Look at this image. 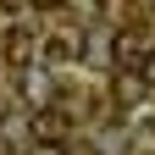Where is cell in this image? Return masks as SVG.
<instances>
[{
  "label": "cell",
  "mask_w": 155,
  "mask_h": 155,
  "mask_svg": "<svg viewBox=\"0 0 155 155\" xmlns=\"http://www.w3.org/2000/svg\"><path fill=\"white\" fill-rule=\"evenodd\" d=\"M45 61H50V67H72V61H83V33H78V28L50 33V39H45Z\"/></svg>",
  "instance_id": "cell-1"
},
{
  "label": "cell",
  "mask_w": 155,
  "mask_h": 155,
  "mask_svg": "<svg viewBox=\"0 0 155 155\" xmlns=\"http://www.w3.org/2000/svg\"><path fill=\"white\" fill-rule=\"evenodd\" d=\"M111 61L116 67H139L144 61V39L139 33H111Z\"/></svg>",
  "instance_id": "cell-2"
},
{
  "label": "cell",
  "mask_w": 155,
  "mask_h": 155,
  "mask_svg": "<svg viewBox=\"0 0 155 155\" xmlns=\"http://www.w3.org/2000/svg\"><path fill=\"white\" fill-rule=\"evenodd\" d=\"M67 127H72V122H67L61 111H50V105H45V111H33V122H28L33 139H67Z\"/></svg>",
  "instance_id": "cell-3"
},
{
  "label": "cell",
  "mask_w": 155,
  "mask_h": 155,
  "mask_svg": "<svg viewBox=\"0 0 155 155\" xmlns=\"http://www.w3.org/2000/svg\"><path fill=\"white\" fill-rule=\"evenodd\" d=\"M22 83H28V94H33V105H50V78H45V72H39L33 61L22 67Z\"/></svg>",
  "instance_id": "cell-4"
},
{
  "label": "cell",
  "mask_w": 155,
  "mask_h": 155,
  "mask_svg": "<svg viewBox=\"0 0 155 155\" xmlns=\"http://www.w3.org/2000/svg\"><path fill=\"white\" fill-rule=\"evenodd\" d=\"M6 55H11L17 67H28V61H33V45H28L22 33H11V39H6Z\"/></svg>",
  "instance_id": "cell-5"
},
{
  "label": "cell",
  "mask_w": 155,
  "mask_h": 155,
  "mask_svg": "<svg viewBox=\"0 0 155 155\" xmlns=\"http://www.w3.org/2000/svg\"><path fill=\"white\" fill-rule=\"evenodd\" d=\"M22 155H72V150H67V139H33Z\"/></svg>",
  "instance_id": "cell-6"
},
{
  "label": "cell",
  "mask_w": 155,
  "mask_h": 155,
  "mask_svg": "<svg viewBox=\"0 0 155 155\" xmlns=\"http://www.w3.org/2000/svg\"><path fill=\"white\" fill-rule=\"evenodd\" d=\"M0 133H6V139H17V133H28V122H22L17 111H6V116H0Z\"/></svg>",
  "instance_id": "cell-7"
},
{
  "label": "cell",
  "mask_w": 155,
  "mask_h": 155,
  "mask_svg": "<svg viewBox=\"0 0 155 155\" xmlns=\"http://www.w3.org/2000/svg\"><path fill=\"white\" fill-rule=\"evenodd\" d=\"M139 78H144V83H155V50H144V61H139Z\"/></svg>",
  "instance_id": "cell-8"
},
{
  "label": "cell",
  "mask_w": 155,
  "mask_h": 155,
  "mask_svg": "<svg viewBox=\"0 0 155 155\" xmlns=\"http://www.w3.org/2000/svg\"><path fill=\"white\" fill-rule=\"evenodd\" d=\"M28 6H39V11H50V6H61V0H28Z\"/></svg>",
  "instance_id": "cell-9"
},
{
  "label": "cell",
  "mask_w": 155,
  "mask_h": 155,
  "mask_svg": "<svg viewBox=\"0 0 155 155\" xmlns=\"http://www.w3.org/2000/svg\"><path fill=\"white\" fill-rule=\"evenodd\" d=\"M150 6H155V0H150Z\"/></svg>",
  "instance_id": "cell-10"
}]
</instances>
